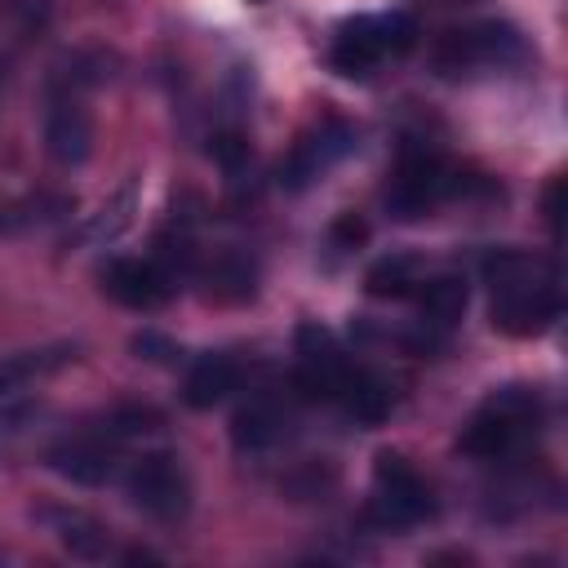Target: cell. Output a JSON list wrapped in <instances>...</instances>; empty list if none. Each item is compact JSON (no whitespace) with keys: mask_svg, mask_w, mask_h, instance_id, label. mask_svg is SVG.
Returning a JSON list of instances; mask_svg holds the SVG:
<instances>
[{"mask_svg":"<svg viewBox=\"0 0 568 568\" xmlns=\"http://www.w3.org/2000/svg\"><path fill=\"white\" fill-rule=\"evenodd\" d=\"M368 240V226L355 217V213H346L337 226H333V244H342V248H355V244H364Z\"/></svg>","mask_w":568,"mask_h":568,"instance_id":"obj_22","label":"cell"},{"mask_svg":"<svg viewBox=\"0 0 568 568\" xmlns=\"http://www.w3.org/2000/svg\"><path fill=\"white\" fill-rule=\"evenodd\" d=\"M133 351L146 355V359H169V355H173V346H169L160 333H138V337H133Z\"/></svg>","mask_w":568,"mask_h":568,"instance_id":"obj_24","label":"cell"},{"mask_svg":"<svg viewBox=\"0 0 568 568\" xmlns=\"http://www.w3.org/2000/svg\"><path fill=\"white\" fill-rule=\"evenodd\" d=\"M546 426V395L537 386H497L479 399V408L466 417L457 448L475 462H510L519 457Z\"/></svg>","mask_w":568,"mask_h":568,"instance_id":"obj_2","label":"cell"},{"mask_svg":"<svg viewBox=\"0 0 568 568\" xmlns=\"http://www.w3.org/2000/svg\"><path fill=\"white\" fill-rule=\"evenodd\" d=\"M44 519H49L53 537H58L75 559H102L106 546H111L106 528H102L93 515H84V510H49Z\"/></svg>","mask_w":568,"mask_h":568,"instance_id":"obj_19","label":"cell"},{"mask_svg":"<svg viewBox=\"0 0 568 568\" xmlns=\"http://www.w3.org/2000/svg\"><path fill=\"white\" fill-rule=\"evenodd\" d=\"M102 293L129 311H160L178 293V275L160 257H111L102 266Z\"/></svg>","mask_w":568,"mask_h":568,"instance_id":"obj_11","label":"cell"},{"mask_svg":"<svg viewBox=\"0 0 568 568\" xmlns=\"http://www.w3.org/2000/svg\"><path fill=\"white\" fill-rule=\"evenodd\" d=\"M333 404H337L346 417H355L359 426H377V422L390 417V408H395V390H390V382H386L377 368L351 359V368H346V377H342Z\"/></svg>","mask_w":568,"mask_h":568,"instance_id":"obj_14","label":"cell"},{"mask_svg":"<svg viewBox=\"0 0 568 568\" xmlns=\"http://www.w3.org/2000/svg\"><path fill=\"white\" fill-rule=\"evenodd\" d=\"M124 493L142 515H151L160 524H173L191 510V475H186L182 457L169 453V448L142 453L124 470Z\"/></svg>","mask_w":568,"mask_h":568,"instance_id":"obj_8","label":"cell"},{"mask_svg":"<svg viewBox=\"0 0 568 568\" xmlns=\"http://www.w3.org/2000/svg\"><path fill=\"white\" fill-rule=\"evenodd\" d=\"M200 284H204V297L209 302L240 306V302H248L257 293V266L244 253H222V257H213V262L200 266Z\"/></svg>","mask_w":568,"mask_h":568,"instance_id":"obj_17","label":"cell"},{"mask_svg":"<svg viewBox=\"0 0 568 568\" xmlns=\"http://www.w3.org/2000/svg\"><path fill=\"white\" fill-rule=\"evenodd\" d=\"M435 510H439V501H435V488L426 484V475L404 453L382 448L373 457V497H368L373 524L390 528V532H404V528H417V524L435 519Z\"/></svg>","mask_w":568,"mask_h":568,"instance_id":"obj_6","label":"cell"},{"mask_svg":"<svg viewBox=\"0 0 568 568\" xmlns=\"http://www.w3.org/2000/svg\"><path fill=\"white\" fill-rule=\"evenodd\" d=\"M488 324L506 337H541L564 315L559 266L528 248H493L484 257Z\"/></svg>","mask_w":568,"mask_h":568,"instance_id":"obj_1","label":"cell"},{"mask_svg":"<svg viewBox=\"0 0 568 568\" xmlns=\"http://www.w3.org/2000/svg\"><path fill=\"white\" fill-rule=\"evenodd\" d=\"M44 151L58 160V164H84L89 151H93V124H89V111L80 106V98H53L49 115H44Z\"/></svg>","mask_w":568,"mask_h":568,"instance_id":"obj_13","label":"cell"},{"mask_svg":"<svg viewBox=\"0 0 568 568\" xmlns=\"http://www.w3.org/2000/svg\"><path fill=\"white\" fill-rule=\"evenodd\" d=\"M284 430H288V408L275 395H253L231 417V439H235L240 453H262V448L280 444Z\"/></svg>","mask_w":568,"mask_h":568,"instance_id":"obj_15","label":"cell"},{"mask_svg":"<svg viewBox=\"0 0 568 568\" xmlns=\"http://www.w3.org/2000/svg\"><path fill=\"white\" fill-rule=\"evenodd\" d=\"M240 382H244V368H240L226 351H209V355H200V359L186 368L182 399H186L191 408H213V404H222L231 390H240Z\"/></svg>","mask_w":568,"mask_h":568,"instance_id":"obj_16","label":"cell"},{"mask_svg":"<svg viewBox=\"0 0 568 568\" xmlns=\"http://www.w3.org/2000/svg\"><path fill=\"white\" fill-rule=\"evenodd\" d=\"M559 195H564V178L555 173V178H550V186H546V195H541L546 226H550V235H555V240H559Z\"/></svg>","mask_w":568,"mask_h":568,"instance_id":"obj_23","label":"cell"},{"mask_svg":"<svg viewBox=\"0 0 568 568\" xmlns=\"http://www.w3.org/2000/svg\"><path fill=\"white\" fill-rule=\"evenodd\" d=\"M422 275H426L422 257H413V253H386V257H377V262L368 266V275H364V288H368L373 297H390V302H404V297H413V293H417Z\"/></svg>","mask_w":568,"mask_h":568,"instance_id":"obj_18","label":"cell"},{"mask_svg":"<svg viewBox=\"0 0 568 568\" xmlns=\"http://www.w3.org/2000/svg\"><path fill=\"white\" fill-rule=\"evenodd\" d=\"M466 297H470V288H466V280L462 275H453V271H426L422 275V284H417V293H413V302H417V324H422V333L430 337V342H439V333H448L462 315H466Z\"/></svg>","mask_w":568,"mask_h":568,"instance_id":"obj_12","label":"cell"},{"mask_svg":"<svg viewBox=\"0 0 568 568\" xmlns=\"http://www.w3.org/2000/svg\"><path fill=\"white\" fill-rule=\"evenodd\" d=\"M62 359H67V346H58V351H18V355H4V359H0V395L18 390L27 377H36V373H44V368H53V364H62Z\"/></svg>","mask_w":568,"mask_h":568,"instance_id":"obj_20","label":"cell"},{"mask_svg":"<svg viewBox=\"0 0 568 568\" xmlns=\"http://www.w3.org/2000/svg\"><path fill=\"white\" fill-rule=\"evenodd\" d=\"M417 44V22L399 9L346 18L328 40V71L342 80H368L382 62L404 58Z\"/></svg>","mask_w":568,"mask_h":568,"instance_id":"obj_4","label":"cell"},{"mask_svg":"<svg viewBox=\"0 0 568 568\" xmlns=\"http://www.w3.org/2000/svg\"><path fill=\"white\" fill-rule=\"evenodd\" d=\"M524 58H528V44L510 22L453 27L435 44V71L439 75H470L479 67H515Z\"/></svg>","mask_w":568,"mask_h":568,"instance_id":"obj_7","label":"cell"},{"mask_svg":"<svg viewBox=\"0 0 568 568\" xmlns=\"http://www.w3.org/2000/svg\"><path fill=\"white\" fill-rule=\"evenodd\" d=\"M293 351H297L293 386L302 390V399L333 404V399H337V386H342V377H346V368H351V359H346V351L337 346V337H333L324 324L306 320V324H297Z\"/></svg>","mask_w":568,"mask_h":568,"instance_id":"obj_10","label":"cell"},{"mask_svg":"<svg viewBox=\"0 0 568 568\" xmlns=\"http://www.w3.org/2000/svg\"><path fill=\"white\" fill-rule=\"evenodd\" d=\"M209 155H213V160H217L226 173H240V164L248 160V138H244L240 129H222V133H213Z\"/></svg>","mask_w":568,"mask_h":568,"instance_id":"obj_21","label":"cell"},{"mask_svg":"<svg viewBox=\"0 0 568 568\" xmlns=\"http://www.w3.org/2000/svg\"><path fill=\"white\" fill-rule=\"evenodd\" d=\"M151 422H160L151 408H115L102 426H84L75 435H62L58 444H49L44 462H49V470H58L71 484H106L120 462V444L129 435L155 430Z\"/></svg>","mask_w":568,"mask_h":568,"instance_id":"obj_5","label":"cell"},{"mask_svg":"<svg viewBox=\"0 0 568 568\" xmlns=\"http://www.w3.org/2000/svg\"><path fill=\"white\" fill-rule=\"evenodd\" d=\"M355 138H359L355 124H346V120H337V115L311 124V129L293 142L288 160L280 164V186H284V191H306V186H315L328 169H337V164L355 151Z\"/></svg>","mask_w":568,"mask_h":568,"instance_id":"obj_9","label":"cell"},{"mask_svg":"<svg viewBox=\"0 0 568 568\" xmlns=\"http://www.w3.org/2000/svg\"><path fill=\"white\" fill-rule=\"evenodd\" d=\"M462 186L466 178L448 155H439L426 142H408L382 186V209L395 222H417V217H430L444 200L462 195Z\"/></svg>","mask_w":568,"mask_h":568,"instance_id":"obj_3","label":"cell"}]
</instances>
